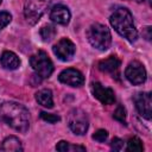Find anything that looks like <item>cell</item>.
I'll return each instance as SVG.
<instances>
[{"mask_svg": "<svg viewBox=\"0 0 152 152\" xmlns=\"http://www.w3.org/2000/svg\"><path fill=\"white\" fill-rule=\"evenodd\" d=\"M0 121H5L13 129L25 133L30 127L28 110L17 102H4L0 104Z\"/></svg>", "mask_w": 152, "mask_h": 152, "instance_id": "obj_1", "label": "cell"}, {"mask_svg": "<svg viewBox=\"0 0 152 152\" xmlns=\"http://www.w3.org/2000/svg\"><path fill=\"white\" fill-rule=\"evenodd\" d=\"M109 21H110L112 26L114 27V30L120 36L126 38L128 42L133 43L137 40L138 31L133 23V15L127 8L120 7V8L115 10L114 13L110 15Z\"/></svg>", "mask_w": 152, "mask_h": 152, "instance_id": "obj_2", "label": "cell"}, {"mask_svg": "<svg viewBox=\"0 0 152 152\" xmlns=\"http://www.w3.org/2000/svg\"><path fill=\"white\" fill-rule=\"evenodd\" d=\"M87 38L89 43L99 50H107L112 43V34L106 25L95 23L87 31Z\"/></svg>", "mask_w": 152, "mask_h": 152, "instance_id": "obj_3", "label": "cell"}, {"mask_svg": "<svg viewBox=\"0 0 152 152\" xmlns=\"http://www.w3.org/2000/svg\"><path fill=\"white\" fill-rule=\"evenodd\" d=\"M30 63L36 74L42 78L50 77V75L53 71V64L46 55V52L44 51H38L37 53L32 55L30 58Z\"/></svg>", "mask_w": 152, "mask_h": 152, "instance_id": "obj_4", "label": "cell"}, {"mask_svg": "<svg viewBox=\"0 0 152 152\" xmlns=\"http://www.w3.org/2000/svg\"><path fill=\"white\" fill-rule=\"evenodd\" d=\"M68 125L75 134L82 135L87 132L88 126H89L88 116L82 109L75 108L68 115Z\"/></svg>", "mask_w": 152, "mask_h": 152, "instance_id": "obj_5", "label": "cell"}, {"mask_svg": "<svg viewBox=\"0 0 152 152\" xmlns=\"http://www.w3.org/2000/svg\"><path fill=\"white\" fill-rule=\"evenodd\" d=\"M50 0H27L25 6V17L28 23L34 24L39 20L42 14L45 11L46 5Z\"/></svg>", "mask_w": 152, "mask_h": 152, "instance_id": "obj_6", "label": "cell"}, {"mask_svg": "<svg viewBox=\"0 0 152 152\" xmlns=\"http://www.w3.org/2000/svg\"><path fill=\"white\" fill-rule=\"evenodd\" d=\"M125 76L132 84H141L146 81V70L140 62L133 61L127 65Z\"/></svg>", "mask_w": 152, "mask_h": 152, "instance_id": "obj_7", "label": "cell"}, {"mask_svg": "<svg viewBox=\"0 0 152 152\" xmlns=\"http://www.w3.org/2000/svg\"><path fill=\"white\" fill-rule=\"evenodd\" d=\"M52 50H53V53H55L61 61L66 62V61H70V59L74 57L76 48H75V44H74L70 39H68V38H62L61 40L57 42V44L53 45Z\"/></svg>", "mask_w": 152, "mask_h": 152, "instance_id": "obj_8", "label": "cell"}, {"mask_svg": "<svg viewBox=\"0 0 152 152\" xmlns=\"http://www.w3.org/2000/svg\"><path fill=\"white\" fill-rule=\"evenodd\" d=\"M59 82L70 86V87H81L84 83V77L82 75V72H80L76 69L72 68H68L65 70H63L59 76H58Z\"/></svg>", "mask_w": 152, "mask_h": 152, "instance_id": "obj_9", "label": "cell"}, {"mask_svg": "<svg viewBox=\"0 0 152 152\" xmlns=\"http://www.w3.org/2000/svg\"><path fill=\"white\" fill-rule=\"evenodd\" d=\"M91 93L103 104H112L115 102V94L113 89L103 87L99 82L91 83Z\"/></svg>", "mask_w": 152, "mask_h": 152, "instance_id": "obj_10", "label": "cell"}, {"mask_svg": "<svg viewBox=\"0 0 152 152\" xmlns=\"http://www.w3.org/2000/svg\"><path fill=\"white\" fill-rule=\"evenodd\" d=\"M135 107L139 112V114L150 120L152 114V101H151V94L150 93H140L135 96Z\"/></svg>", "mask_w": 152, "mask_h": 152, "instance_id": "obj_11", "label": "cell"}, {"mask_svg": "<svg viewBox=\"0 0 152 152\" xmlns=\"http://www.w3.org/2000/svg\"><path fill=\"white\" fill-rule=\"evenodd\" d=\"M50 19L53 23H57L61 25H66L70 20V11L68 10L66 6L56 5L52 7V10L50 12Z\"/></svg>", "mask_w": 152, "mask_h": 152, "instance_id": "obj_12", "label": "cell"}, {"mask_svg": "<svg viewBox=\"0 0 152 152\" xmlns=\"http://www.w3.org/2000/svg\"><path fill=\"white\" fill-rule=\"evenodd\" d=\"M0 63L7 70H15L19 66L20 61H19V57L14 52H12V51H4L1 57H0Z\"/></svg>", "mask_w": 152, "mask_h": 152, "instance_id": "obj_13", "label": "cell"}, {"mask_svg": "<svg viewBox=\"0 0 152 152\" xmlns=\"http://www.w3.org/2000/svg\"><path fill=\"white\" fill-rule=\"evenodd\" d=\"M120 59L116 58L115 56H110L106 59H102L100 63H99V69L103 72H110V74H114V72H118L119 71V68H120Z\"/></svg>", "mask_w": 152, "mask_h": 152, "instance_id": "obj_14", "label": "cell"}, {"mask_svg": "<svg viewBox=\"0 0 152 152\" xmlns=\"http://www.w3.org/2000/svg\"><path fill=\"white\" fill-rule=\"evenodd\" d=\"M36 100L39 104H42L45 108H52L53 107V99L52 93L50 89H42L36 93Z\"/></svg>", "mask_w": 152, "mask_h": 152, "instance_id": "obj_15", "label": "cell"}, {"mask_svg": "<svg viewBox=\"0 0 152 152\" xmlns=\"http://www.w3.org/2000/svg\"><path fill=\"white\" fill-rule=\"evenodd\" d=\"M0 148L2 151H23V146H21L20 140L13 135L7 137L2 141V145L0 146Z\"/></svg>", "mask_w": 152, "mask_h": 152, "instance_id": "obj_16", "label": "cell"}, {"mask_svg": "<svg viewBox=\"0 0 152 152\" xmlns=\"http://www.w3.org/2000/svg\"><path fill=\"white\" fill-rule=\"evenodd\" d=\"M56 150L61 151V152H69V151H86V147L83 146H78V145H71L68 141H59L56 145Z\"/></svg>", "mask_w": 152, "mask_h": 152, "instance_id": "obj_17", "label": "cell"}, {"mask_svg": "<svg viewBox=\"0 0 152 152\" xmlns=\"http://www.w3.org/2000/svg\"><path fill=\"white\" fill-rule=\"evenodd\" d=\"M56 36V28L52 25H45L40 28V37L44 42H50Z\"/></svg>", "mask_w": 152, "mask_h": 152, "instance_id": "obj_18", "label": "cell"}, {"mask_svg": "<svg viewBox=\"0 0 152 152\" xmlns=\"http://www.w3.org/2000/svg\"><path fill=\"white\" fill-rule=\"evenodd\" d=\"M144 150V146H142V142L139 138L137 137H133L128 140L127 142V151L129 152H141Z\"/></svg>", "mask_w": 152, "mask_h": 152, "instance_id": "obj_19", "label": "cell"}, {"mask_svg": "<svg viewBox=\"0 0 152 152\" xmlns=\"http://www.w3.org/2000/svg\"><path fill=\"white\" fill-rule=\"evenodd\" d=\"M113 118L122 124H126V109L122 106H118V108L113 113Z\"/></svg>", "mask_w": 152, "mask_h": 152, "instance_id": "obj_20", "label": "cell"}, {"mask_svg": "<svg viewBox=\"0 0 152 152\" xmlns=\"http://www.w3.org/2000/svg\"><path fill=\"white\" fill-rule=\"evenodd\" d=\"M108 138V132L106 129H97L94 134H93V139L99 141V142H103L106 141Z\"/></svg>", "mask_w": 152, "mask_h": 152, "instance_id": "obj_21", "label": "cell"}, {"mask_svg": "<svg viewBox=\"0 0 152 152\" xmlns=\"http://www.w3.org/2000/svg\"><path fill=\"white\" fill-rule=\"evenodd\" d=\"M12 20V15L8 12H0V30H2L5 26H7L10 24V21Z\"/></svg>", "mask_w": 152, "mask_h": 152, "instance_id": "obj_22", "label": "cell"}, {"mask_svg": "<svg viewBox=\"0 0 152 152\" xmlns=\"http://www.w3.org/2000/svg\"><path fill=\"white\" fill-rule=\"evenodd\" d=\"M40 118L44 120V121H48L50 124H55L57 121L61 120V118L56 114H50V113H45V112H40Z\"/></svg>", "mask_w": 152, "mask_h": 152, "instance_id": "obj_23", "label": "cell"}, {"mask_svg": "<svg viewBox=\"0 0 152 152\" xmlns=\"http://www.w3.org/2000/svg\"><path fill=\"white\" fill-rule=\"evenodd\" d=\"M124 147V141L119 138H113L112 142H110V148L114 151H120Z\"/></svg>", "mask_w": 152, "mask_h": 152, "instance_id": "obj_24", "label": "cell"}, {"mask_svg": "<svg viewBox=\"0 0 152 152\" xmlns=\"http://www.w3.org/2000/svg\"><path fill=\"white\" fill-rule=\"evenodd\" d=\"M144 36H145V38L147 39V40H150L151 39V26H146L145 28H144Z\"/></svg>", "mask_w": 152, "mask_h": 152, "instance_id": "obj_25", "label": "cell"}, {"mask_svg": "<svg viewBox=\"0 0 152 152\" xmlns=\"http://www.w3.org/2000/svg\"><path fill=\"white\" fill-rule=\"evenodd\" d=\"M1 1H2V0H0V4H1Z\"/></svg>", "mask_w": 152, "mask_h": 152, "instance_id": "obj_26", "label": "cell"}]
</instances>
